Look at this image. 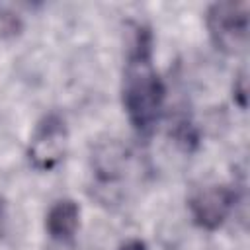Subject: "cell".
Instances as JSON below:
<instances>
[{
    "label": "cell",
    "instance_id": "obj_2",
    "mask_svg": "<svg viewBox=\"0 0 250 250\" xmlns=\"http://www.w3.org/2000/svg\"><path fill=\"white\" fill-rule=\"evenodd\" d=\"M250 4L246 0H221L213 2L205 12V25L209 37L221 53L236 55L248 45L250 29Z\"/></svg>",
    "mask_w": 250,
    "mask_h": 250
},
{
    "label": "cell",
    "instance_id": "obj_1",
    "mask_svg": "<svg viewBox=\"0 0 250 250\" xmlns=\"http://www.w3.org/2000/svg\"><path fill=\"white\" fill-rule=\"evenodd\" d=\"M164 100L166 86L152 62V33L148 27L139 25L129 47L121 82L123 109L137 135L148 137L156 129Z\"/></svg>",
    "mask_w": 250,
    "mask_h": 250
},
{
    "label": "cell",
    "instance_id": "obj_3",
    "mask_svg": "<svg viewBox=\"0 0 250 250\" xmlns=\"http://www.w3.org/2000/svg\"><path fill=\"white\" fill-rule=\"evenodd\" d=\"M68 148V129L59 113L45 115L37 125L27 145V160L39 172L57 168Z\"/></svg>",
    "mask_w": 250,
    "mask_h": 250
},
{
    "label": "cell",
    "instance_id": "obj_5",
    "mask_svg": "<svg viewBox=\"0 0 250 250\" xmlns=\"http://www.w3.org/2000/svg\"><path fill=\"white\" fill-rule=\"evenodd\" d=\"M80 227V207L74 199H57L45 215V230L51 240L68 244L74 240Z\"/></svg>",
    "mask_w": 250,
    "mask_h": 250
},
{
    "label": "cell",
    "instance_id": "obj_7",
    "mask_svg": "<svg viewBox=\"0 0 250 250\" xmlns=\"http://www.w3.org/2000/svg\"><path fill=\"white\" fill-rule=\"evenodd\" d=\"M117 250H148V248H146V244L141 238H131V240L123 242Z\"/></svg>",
    "mask_w": 250,
    "mask_h": 250
},
{
    "label": "cell",
    "instance_id": "obj_8",
    "mask_svg": "<svg viewBox=\"0 0 250 250\" xmlns=\"http://www.w3.org/2000/svg\"><path fill=\"white\" fill-rule=\"evenodd\" d=\"M4 219H6V211H4V203L0 199V232H2V227H4Z\"/></svg>",
    "mask_w": 250,
    "mask_h": 250
},
{
    "label": "cell",
    "instance_id": "obj_4",
    "mask_svg": "<svg viewBox=\"0 0 250 250\" xmlns=\"http://www.w3.org/2000/svg\"><path fill=\"white\" fill-rule=\"evenodd\" d=\"M236 191L229 186H209L193 193L188 201L191 219L205 230H217L225 225L236 205Z\"/></svg>",
    "mask_w": 250,
    "mask_h": 250
},
{
    "label": "cell",
    "instance_id": "obj_6",
    "mask_svg": "<svg viewBox=\"0 0 250 250\" xmlns=\"http://www.w3.org/2000/svg\"><path fill=\"white\" fill-rule=\"evenodd\" d=\"M246 92H248V88H246V74H244V72H240V74L234 78L232 96H234V100L238 102V105H240L242 109L246 107Z\"/></svg>",
    "mask_w": 250,
    "mask_h": 250
}]
</instances>
